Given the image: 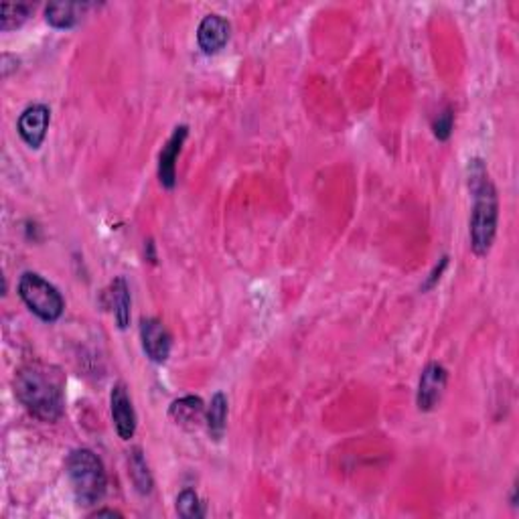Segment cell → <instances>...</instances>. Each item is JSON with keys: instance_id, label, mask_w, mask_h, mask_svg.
Here are the masks:
<instances>
[{"instance_id": "6da1fadb", "label": "cell", "mask_w": 519, "mask_h": 519, "mask_svg": "<svg viewBox=\"0 0 519 519\" xmlns=\"http://www.w3.org/2000/svg\"><path fill=\"white\" fill-rule=\"evenodd\" d=\"M468 191L473 195V213L468 223L471 234V248L477 256H485L491 250L497 234V220H499V201H497L495 185L489 179L485 163L481 158L468 161L467 169Z\"/></svg>"}, {"instance_id": "7a4b0ae2", "label": "cell", "mask_w": 519, "mask_h": 519, "mask_svg": "<svg viewBox=\"0 0 519 519\" xmlns=\"http://www.w3.org/2000/svg\"><path fill=\"white\" fill-rule=\"evenodd\" d=\"M19 402L43 422H55L63 414V379L55 367L31 363L14 376Z\"/></svg>"}, {"instance_id": "3957f363", "label": "cell", "mask_w": 519, "mask_h": 519, "mask_svg": "<svg viewBox=\"0 0 519 519\" xmlns=\"http://www.w3.org/2000/svg\"><path fill=\"white\" fill-rule=\"evenodd\" d=\"M68 475L79 506L90 507L102 499L108 487L102 459L90 449H77L68 459Z\"/></svg>"}, {"instance_id": "277c9868", "label": "cell", "mask_w": 519, "mask_h": 519, "mask_svg": "<svg viewBox=\"0 0 519 519\" xmlns=\"http://www.w3.org/2000/svg\"><path fill=\"white\" fill-rule=\"evenodd\" d=\"M19 297L23 299L28 311L37 315L41 321L55 323L63 315L65 302L61 292L37 272H25L20 276Z\"/></svg>"}, {"instance_id": "5b68a950", "label": "cell", "mask_w": 519, "mask_h": 519, "mask_svg": "<svg viewBox=\"0 0 519 519\" xmlns=\"http://www.w3.org/2000/svg\"><path fill=\"white\" fill-rule=\"evenodd\" d=\"M446 381H449V373L441 363L432 362L424 367L416 395V403L422 412H430L436 408L446 389Z\"/></svg>"}, {"instance_id": "8992f818", "label": "cell", "mask_w": 519, "mask_h": 519, "mask_svg": "<svg viewBox=\"0 0 519 519\" xmlns=\"http://www.w3.org/2000/svg\"><path fill=\"white\" fill-rule=\"evenodd\" d=\"M49 122H52V112H49L47 106L33 104L25 108L17 122L20 139H23L31 148H39L47 136Z\"/></svg>"}, {"instance_id": "52a82bcc", "label": "cell", "mask_w": 519, "mask_h": 519, "mask_svg": "<svg viewBox=\"0 0 519 519\" xmlns=\"http://www.w3.org/2000/svg\"><path fill=\"white\" fill-rule=\"evenodd\" d=\"M140 339L142 349L147 357L155 363H164L171 355V335L164 324L158 319H142L140 321Z\"/></svg>"}, {"instance_id": "ba28073f", "label": "cell", "mask_w": 519, "mask_h": 519, "mask_svg": "<svg viewBox=\"0 0 519 519\" xmlns=\"http://www.w3.org/2000/svg\"><path fill=\"white\" fill-rule=\"evenodd\" d=\"M110 410H112V420H114V427H116L118 436L122 438V441H130L136 432V412L124 384L114 386L110 394Z\"/></svg>"}, {"instance_id": "9c48e42d", "label": "cell", "mask_w": 519, "mask_h": 519, "mask_svg": "<svg viewBox=\"0 0 519 519\" xmlns=\"http://www.w3.org/2000/svg\"><path fill=\"white\" fill-rule=\"evenodd\" d=\"M187 136H189V128L177 126L161 150V156H158V179H161V185L167 187V189H172L177 183V158L181 155Z\"/></svg>"}, {"instance_id": "30bf717a", "label": "cell", "mask_w": 519, "mask_h": 519, "mask_svg": "<svg viewBox=\"0 0 519 519\" xmlns=\"http://www.w3.org/2000/svg\"><path fill=\"white\" fill-rule=\"evenodd\" d=\"M229 41V23L220 14H207L199 23L197 43L205 55L220 53Z\"/></svg>"}, {"instance_id": "8fae6325", "label": "cell", "mask_w": 519, "mask_h": 519, "mask_svg": "<svg viewBox=\"0 0 519 519\" xmlns=\"http://www.w3.org/2000/svg\"><path fill=\"white\" fill-rule=\"evenodd\" d=\"M169 416L175 420V424H179V427L193 430L204 422L205 406L197 395H185V398H179L171 403Z\"/></svg>"}, {"instance_id": "7c38bea8", "label": "cell", "mask_w": 519, "mask_h": 519, "mask_svg": "<svg viewBox=\"0 0 519 519\" xmlns=\"http://www.w3.org/2000/svg\"><path fill=\"white\" fill-rule=\"evenodd\" d=\"M88 6L90 4L85 3H65V0H61V3H52L45 9V19L55 28H69L79 23V19L84 17V11Z\"/></svg>"}, {"instance_id": "4fadbf2b", "label": "cell", "mask_w": 519, "mask_h": 519, "mask_svg": "<svg viewBox=\"0 0 519 519\" xmlns=\"http://www.w3.org/2000/svg\"><path fill=\"white\" fill-rule=\"evenodd\" d=\"M205 422H207V430L212 435L213 441H220L226 432V424H228V398L226 394L218 392L209 402V408L205 410Z\"/></svg>"}, {"instance_id": "5bb4252c", "label": "cell", "mask_w": 519, "mask_h": 519, "mask_svg": "<svg viewBox=\"0 0 519 519\" xmlns=\"http://www.w3.org/2000/svg\"><path fill=\"white\" fill-rule=\"evenodd\" d=\"M110 300L114 307V316H116V323L120 329H126L130 323V288L126 284V280L118 276L114 283L110 284Z\"/></svg>"}, {"instance_id": "9a60e30c", "label": "cell", "mask_w": 519, "mask_h": 519, "mask_svg": "<svg viewBox=\"0 0 519 519\" xmlns=\"http://www.w3.org/2000/svg\"><path fill=\"white\" fill-rule=\"evenodd\" d=\"M128 465H130V477H132L134 487L139 489V493L142 495H148L153 491V477H150V471H148V465L147 460L142 457V451L139 446H134L132 451L128 452Z\"/></svg>"}, {"instance_id": "2e32d148", "label": "cell", "mask_w": 519, "mask_h": 519, "mask_svg": "<svg viewBox=\"0 0 519 519\" xmlns=\"http://www.w3.org/2000/svg\"><path fill=\"white\" fill-rule=\"evenodd\" d=\"M31 4H20V3H3L0 6V28L3 31H12L25 23L31 14Z\"/></svg>"}, {"instance_id": "e0dca14e", "label": "cell", "mask_w": 519, "mask_h": 519, "mask_svg": "<svg viewBox=\"0 0 519 519\" xmlns=\"http://www.w3.org/2000/svg\"><path fill=\"white\" fill-rule=\"evenodd\" d=\"M177 514L185 519H199L205 517V506L199 499V495L193 489H183L177 495Z\"/></svg>"}, {"instance_id": "ac0fdd59", "label": "cell", "mask_w": 519, "mask_h": 519, "mask_svg": "<svg viewBox=\"0 0 519 519\" xmlns=\"http://www.w3.org/2000/svg\"><path fill=\"white\" fill-rule=\"evenodd\" d=\"M452 126H454V112L451 106H444L441 112L436 114L435 120H432V132L438 140H449L452 134Z\"/></svg>"}, {"instance_id": "d6986e66", "label": "cell", "mask_w": 519, "mask_h": 519, "mask_svg": "<svg viewBox=\"0 0 519 519\" xmlns=\"http://www.w3.org/2000/svg\"><path fill=\"white\" fill-rule=\"evenodd\" d=\"M446 264H449V258H446V256H444V258H441V264H438V266H436V268H435V272H432V274H430V278L427 280V284H424V286H422V291H428V288H432V286H435V284L438 283V280H441V274L444 272V268H446Z\"/></svg>"}, {"instance_id": "ffe728a7", "label": "cell", "mask_w": 519, "mask_h": 519, "mask_svg": "<svg viewBox=\"0 0 519 519\" xmlns=\"http://www.w3.org/2000/svg\"><path fill=\"white\" fill-rule=\"evenodd\" d=\"M104 515H110V517H122V514L114 509H98L96 514H92V517H104Z\"/></svg>"}]
</instances>
